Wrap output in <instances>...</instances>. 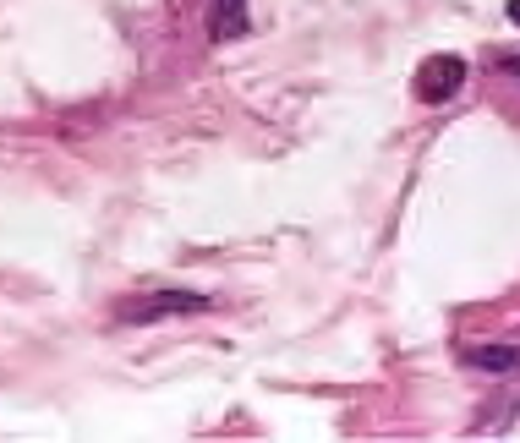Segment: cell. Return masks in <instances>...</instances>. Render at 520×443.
Wrapping results in <instances>:
<instances>
[{
	"label": "cell",
	"mask_w": 520,
	"mask_h": 443,
	"mask_svg": "<svg viewBox=\"0 0 520 443\" xmlns=\"http://www.w3.org/2000/svg\"><path fill=\"white\" fill-rule=\"evenodd\" d=\"M471 367L482 372H520V351L515 345H477V351H466Z\"/></svg>",
	"instance_id": "obj_4"
},
{
	"label": "cell",
	"mask_w": 520,
	"mask_h": 443,
	"mask_svg": "<svg viewBox=\"0 0 520 443\" xmlns=\"http://www.w3.org/2000/svg\"><path fill=\"white\" fill-rule=\"evenodd\" d=\"M192 312H208V296L198 290H159V296H143L121 312L126 323H159V318H192Z\"/></svg>",
	"instance_id": "obj_1"
},
{
	"label": "cell",
	"mask_w": 520,
	"mask_h": 443,
	"mask_svg": "<svg viewBox=\"0 0 520 443\" xmlns=\"http://www.w3.org/2000/svg\"><path fill=\"white\" fill-rule=\"evenodd\" d=\"M252 28V11L247 0H208V39L214 44H230Z\"/></svg>",
	"instance_id": "obj_3"
},
{
	"label": "cell",
	"mask_w": 520,
	"mask_h": 443,
	"mask_svg": "<svg viewBox=\"0 0 520 443\" xmlns=\"http://www.w3.org/2000/svg\"><path fill=\"white\" fill-rule=\"evenodd\" d=\"M504 11H510V22H515V28H520V0H510V6H504Z\"/></svg>",
	"instance_id": "obj_6"
},
{
	"label": "cell",
	"mask_w": 520,
	"mask_h": 443,
	"mask_svg": "<svg viewBox=\"0 0 520 443\" xmlns=\"http://www.w3.org/2000/svg\"><path fill=\"white\" fill-rule=\"evenodd\" d=\"M499 72H504V77H515V83H520V55H504V61H499Z\"/></svg>",
	"instance_id": "obj_5"
},
{
	"label": "cell",
	"mask_w": 520,
	"mask_h": 443,
	"mask_svg": "<svg viewBox=\"0 0 520 443\" xmlns=\"http://www.w3.org/2000/svg\"><path fill=\"white\" fill-rule=\"evenodd\" d=\"M466 88V61L460 55H433V61L416 72V99L422 104H444Z\"/></svg>",
	"instance_id": "obj_2"
}]
</instances>
